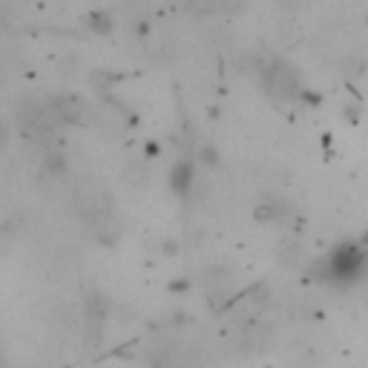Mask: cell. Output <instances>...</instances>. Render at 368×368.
Masks as SVG:
<instances>
[{
    "label": "cell",
    "mask_w": 368,
    "mask_h": 368,
    "mask_svg": "<svg viewBox=\"0 0 368 368\" xmlns=\"http://www.w3.org/2000/svg\"><path fill=\"white\" fill-rule=\"evenodd\" d=\"M233 285H236V273L228 265H210L204 270V293L210 303H222L225 297H231Z\"/></svg>",
    "instance_id": "cell-4"
},
{
    "label": "cell",
    "mask_w": 368,
    "mask_h": 368,
    "mask_svg": "<svg viewBox=\"0 0 368 368\" xmlns=\"http://www.w3.org/2000/svg\"><path fill=\"white\" fill-rule=\"evenodd\" d=\"M276 259H279L282 265H288V268H297V265H300V259H303V248H300V242H293V239L279 242V248H276Z\"/></svg>",
    "instance_id": "cell-9"
},
{
    "label": "cell",
    "mask_w": 368,
    "mask_h": 368,
    "mask_svg": "<svg viewBox=\"0 0 368 368\" xmlns=\"http://www.w3.org/2000/svg\"><path fill=\"white\" fill-rule=\"evenodd\" d=\"M273 345V328L268 322H248L236 331L231 348L236 357H259Z\"/></svg>",
    "instance_id": "cell-2"
},
{
    "label": "cell",
    "mask_w": 368,
    "mask_h": 368,
    "mask_svg": "<svg viewBox=\"0 0 368 368\" xmlns=\"http://www.w3.org/2000/svg\"><path fill=\"white\" fill-rule=\"evenodd\" d=\"M81 219H84L87 231L93 236H98V239H112L115 231H118V222H115L112 210H90V213H81Z\"/></svg>",
    "instance_id": "cell-6"
},
{
    "label": "cell",
    "mask_w": 368,
    "mask_h": 368,
    "mask_svg": "<svg viewBox=\"0 0 368 368\" xmlns=\"http://www.w3.org/2000/svg\"><path fill=\"white\" fill-rule=\"evenodd\" d=\"M253 213H256L259 222H276V225H282V222H288V219H290V207L279 196H265Z\"/></svg>",
    "instance_id": "cell-7"
},
{
    "label": "cell",
    "mask_w": 368,
    "mask_h": 368,
    "mask_svg": "<svg viewBox=\"0 0 368 368\" xmlns=\"http://www.w3.org/2000/svg\"><path fill=\"white\" fill-rule=\"evenodd\" d=\"M49 112L61 121H72V124H81L84 115H87V107L78 95H72V93H61L49 101Z\"/></svg>",
    "instance_id": "cell-5"
},
{
    "label": "cell",
    "mask_w": 368,
    "mask_h": 368,
    "mask_svg": "<svg viewBox=\"0 0 368 368\" xmlns=\"http://www.w3.org/2000/svg\"><path fill=\"white\" fill-rule=\"evenodd\" d=\"M365 262H368V253L362 251V248H357V245H342L334 256H331V276H337V279H354L362 268H365Z\"/></svg>",
    "instance_id": "cell-3"
},
{
    "label": "cell",
    "mask_w": 368,
    "mask_h": 368,
    "mask_svg": "<svg viewBox=\"0 0 368 368\" xmlns=\"http://www.w3.org/2000/svg\"><path fill=\"white\" fill-rule=\"evenodd\" d=\"M173 187L176 190H187L190 187V164H184V162L176 164V170H173Z\"/></svg>",
    "instance_id": "cell-10"
},
{
    "label": "cell",
    "mask_w": 368,
    "mask_h": 368,
    "mask_svg": "<svg viewBox=\"0 0 368 368\" xmlns=\"http://www.w3.org/2000/svg\"><path fill=\"white\" fill-rule=\"evenodd\" d=\"M262 87L270 98L276 101H290V98H297L300 95V75L293 72V66L276 61L270 63L265 72H262Z\"/></svg>",
    "instance_id": "cell-1"
},
{
    "label": "cell",
    "mask_w": 368,
    "mask_h": 368,
    "mask_svg": "<svg viewBox=\"0 0 368 368\" xmlns=\"http://www.w3.org/2000/svg\"><path fill=\"white\" fill-rule=\"evenodd\" d=\"M121 182L132 190L147 187V182H150V167H147V162H141V159H132V162H127V167L121 173Z\"/></svg>",
    "instance_id": "cell-8"
}]
</instances>
